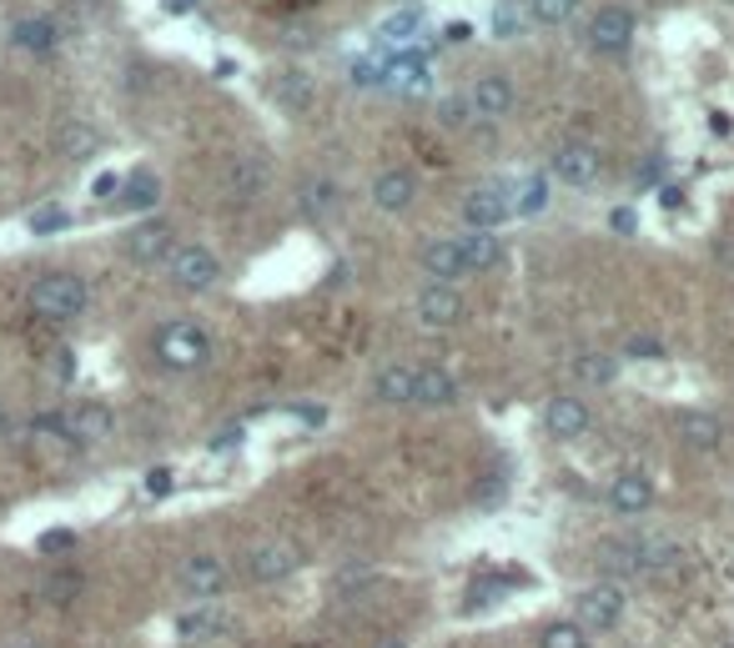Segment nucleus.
Returning a JSON list of instances; mask_svg holds the SVG:
<instances>
[{
	"mask_svg": "<svg viewBox=\"0 0 734 648\" xmlns=\"http://www.w3.org/2000/svg\"><path fill=\"white\" fill-rule=\"evenodd\" d=\"M31 312L41 322H76L86 312V282L76 272H45L31 286Z\"/></svg>",
	"mask_w": 734,
	"mask_h": 648,
	"instance_id": "nucleus-1",
	"label": "nucleus"
},
{
	"mask_svg": "<svg viewBox=\"0 0 734 648\" xmlns=\"http://www.w3.org/2000/svg\"><path fill=\"white\" fill-rule=\"evenodd\" d=\"M156 357H162V367H172V373H197V367L211 357V342L197 322H166V327L156 332Z\"/></svg>",
	"mask_w": 734,
	"mask_h": 648,
	"instance_id": "nucleus-2",
	"label": "nucleus"
},
{
	"mask_svg": "<svg viewBox=\"0 0 734 648\" xmlns=\"http://www.w3.org/2000/svg\"><path fill=\"white\" fill-rule=\"evenodd\" d=\"M619 618H624V588L619 583H593V588H583L579 594V618L573 624L583 628V634H603V628H614Z\"/></svg>",
	"mask_w": 734,
	"mask_h": 648,
	"instance_id": "nucleus-3",
	"label": "nucleus"
},
{
	"mask_svg": "<svg viewBox=\"0 0 734 648\" xmlns=\"http://www.w3.org/2000/svg\"><path fill=\"white\" fill-rule=\"evenodd\" d=\"M176 583H182V594L197 598V604H211V598L227 588V563L217 553H192L182 568H176Z\"/></svg>",
	"mask_w": 734,
	"mask_h": 648,
	"instance_id": "nucleus-4",
	"label": "nucleus"
},
{
	"mask_svg": "<svg viewBox=\"0 0 734 648\" xmlns=\"http://www.w3.org/2000/svg\"><path fill=\"white\" fill-rule=\"evenodd\" d=\"M217 276H221V262L207 247H176L172 252V282L182 292H207V286H217Z\"/></svg>",
	"mask_w": 734,
	"mask_h": 648,
	"instance_id": "nucleus-5",
	"label": "nucleus"
},
{
	"mask_svg": "<svg viewBox=\"0 0 734 648\" xmlns=\"http://www.w3.org/2000/svg\"><path fill=\"white\" fill-rule=\"evenodd\" d=\"M458 217L468 221L473 231H494V227H504V221L514 217V197H508V191H498V187H478V191H468V197H463Z\"/></svg>",
	"mask_w": 734,
	"mask_h": 648,
	"instance_id": "nucleus-6",
	"label": "nucleus"
},
{
	"mask_svg": "<svg viewBox=\"0 0 734 648\" xmlns=\"http://www.w3.org/2000/svg\"><path fill=\"white\" fill-rule=\"evenodd\" d=\"M297 563H302V553L292 548V543H262V548H252L247 553V578L252 583H282V578H292L297 573Z\"/></svg>",
	"mask_w": 734,
	"mask_h": 648,
	"instance_id": "nucleus-7",
	"label": "nucleus"
},
{
	"mask_svg": "<svg viewBox=\"0 0 734 648\" xmlns=\"http://www.w3.org/2000/svg\"><path fill=\"white\" fill-rule=\"evenodd\" d=\"M589 41H593V51H603V55L629 51V41H634V11H624V6H603V11L593 15V25H589Z\"/></svg>",
	"mask_w": 734,
	"mask_h": 648,
	"instance_id": "nucleus-8",
	"label": "nucleus"
},
{
	"mask_svg": "<svg viewBox=\"0 0 734 648\" xmlns=\"http://www.w3.org/2000/svg\"><path fill=\"white\" fill-rule=\"evenodd\" d=\"M554 176H559L564 187H579V191L593 187V181H599V151L583 142L559 146V151H554Z\"/></svg>",
	"mask_w": 734,
	"mask_h": 648,
	"instance_id": "nucleus-9",
	"label": "nucleus"
},
{
	"mask_svg": "<svg viewBox=\"0 0 734 648\" xmlns=\"http://www.w3.org/2000/svg\"><path fill=\"white\" fill-rule=\"evenodd\" d=\"M544 428L559 442L583 438V432H589V407H583V397H554V403L544 407Z\"/></svg>",
	"mask_w": 734,
	"mask_h": 648,
	"instance_id": "nucleus-10",
	"label": "nucleus"
},
{
	"mask_svg": "<svg viewBox=\"0 0 734 648\" xmlns=\"http://www.w3.org/2000/svg\"><path fill=\"white\" fill-rule=\"evenodd\" d=\"M609 508H614L619 518L649 513V508H654V483H649L644 473H619L614 483H609Z\"/></svg>",
	"mask_w": 734,
	"mask_h": 648,
	"instance_id": "nucleus-11",
	"label": "nucleus"
},
{
	"mask_svg": "<svg viewBox=\"0 0 734 648\" xmlns=\"http://www.w3.org/2000/svg\"><path fill=\"white\" fill-rule=\"evenodd\" d=\"M61 422H66V438L76 442V448H86V442H101L111 432V407L81 403V407H71V412H61Z\"/></svg>",
	"mask_w": 734,
	"mask_h": 648,
	"instance_id": "nucleus-12",
	"label": "nucleus"
},
{
	"mask_svg": "<svg viewBox=\"0 0 734 648\" xmlns=\"http://www.w3.org/2000/svg\"><path fill=\"white\" fill-rule=\"evenodd\" d=\"M11 45L15 51H31V55H55L61 45V25L51 15H25V21L11 25Z\"/></svg>",
	"mask_w": 734,
	"mask_h": 648,
	"instance_id": "nucleus-13",
	"label": "nucleus"
},
{
	"mask_svg": "<svg viewBox=\"0 0 734 648\" xmlns=\"http://www.w3.org/2000/svg\"><path fill=\"white\" fill-rule=\"evenodd\" d=\"M417 317H423L427 327H453V322L463 317V297L453 286L433 282L427 292H417Z\"/></svg>",
	"mask_w": 734,
	"mask_h": 648,
	"instance_id": "nucleus-14",
	"label": "nucleus"
},
{
	"mask_svg": "<svg viewBox=\"0 0 734 648\" xmlns=\"http://www.w3.org/2000/svg\"><path fill=\"white\" fill-rule=\"evenodd\" d=\"M172 227L166 221H142V227L126 237V257L132 262H162V257H172Z\"/></svg>",
	"mask_w": 734,
	"mask_h": 648,
	"instance_id": "nucleus-15",
	"label": "nucleus"
},
{
	"mask_svg": "<svg viewBox=\"0 0 734 648\" xmlns=\"http://www.w3.org/2000/svg\"><path fill=\"white\" fill-rule=\"evenodd\" d=\"M458 397V383L443 367H413V403L423 407H448Z\"/></svg>",
	"mask_w": 734,
	"mask_h": 648,
	"instance_id": "nucleus-16",
	"label": "nucleus"
},
{
	"mask_svg": "<svg viewBox=\"0 0 734 648\" xmlns=\"http://www.w3.org/2000/svg\"><path fill=\"white\" fill-rule=\"evenodd\" d=\"M473 111L488 116V122L508 116V111H514V81L508 76H483L478 86H473Z\"/></svg>",
	"mask_w": 734,
	"mask_h": 648,
	"instance_id": "nucleus-17",
	"label": "nucleus"
},
{
	"mask_svg": "<svg viewBox=\"0 0 734 648\" xmlns=\"http://www.w3.org/2000/svg\"><path fill=\"white\" fill-rule=\"evenodd\" d=\"M644 558H649V539H619L603 548V568L619 573V578H644Z\"/></svg>",
	"mask_w": 734,
	"mask_h": 648,
	"instance_id": "nucleus-18",
	"label": "nucleus"
},
{
	"mask_svg": "<svg viewBox=\"0 0 734 648\" xmlns=\"http://www.w3.org/2000/svg\"><path fill=\"white\" fill-rule=\"evenodd\" d=\"M423 266H427V276L433 282H458L463 272H468V262H463V247L458 242H427L423 247Z\"/></svg>",
	"mask_w": 734,
	"mask_h": 648,
	"instance_id": "nucleus-19",
	"label": "nucleus"
},
{
	"mask_svg": "<svg viewBox=\"0 0 734 648\" xmlns=\"http://www.w3.org/2000/svg\"><path fill=\"white\" fill-rule=\"evenodd\" d=\"M417 197V181L407 171H383L373 181V201H378V211H403L407 201Z\"/></svg>",
	"mask_w": 734,
	"mask_h": 648,
	"instance_id": "nucleus-20",
	"label": "nucleus"
},
{
	"mask_svg": "<svg viewBox=\"0 0 734 648\" xmlns=\"http://www.w3.org/2000/svg\"><path fill=\"white\" fill-rule=\"evenodd\" d=\"M156 201H162V181H156V171H132L126 181H121V207L126 211H152Z\"/></svg>",
	"mask_w": 734,
	"mask_h": 648,
	"instance_id": "nucleus-21",
	"label": "nucleus"
},
{
	"mask_svg": "<svg viewBox=\"0 0 734 648\" xmlns=\"http://www.w3.org/2000/svg\"><path fill=\"white\" fill-rule=\"evenodd\" d=\"M680 438L690 442L694 452H714V448H720V438H724V428H720L714 412H684V418H680Z\"/></svg>",
	"mask_w": 734,
	"mask_h": 648,
	"instance_id": "nucleus-22",
	"label": "nucleus"
},
{
	"mask_svg": "<svg viewBox=\"0 0 734 648\" xmlns=\"http://www.w3.org/2000/svg\"><path fill=\"white\" fill-rule=\"evenodd\" d=\"M463 262H468V272H488V266H498V257H504V247H498L494 231H473V237H463Z\"/></svg>",
	"mask_w": 734,
	"mask_h": 648,
	"instance_id": "nucleus-23",
	"label": "nucleus"
},
{
	"mask_svg": "<svg viewBox=\"0 0 734 648\" xmlns=\"http://www.w3.org/2000/svg\"><path fill=\"white\" fill-rule=\"evenodd\" d=\"M373 393L383 397V403H413V367H383Z\"/></svg>",
	"mask_w": 734,
	"mask_h": 648,
	"instance_id": "nucleus-24",
	"label": "nucleus"
},
{
	"mask_svg": "<svg viewBox=\"0 0 734 648\" xmlns=\"http://www.w3.org/2000/svg\"><path fill=\"white\" fill-rule=\"evenodd\" d=\"M619 363L614 357H603V352H583V357H573V377L589 387H603V383H614Z\"/></svg>",
	"mask_w": 734,
	"mask_h": 648,
	"instance_id": "nucleus-25",
	"label": "nucleus"
},
{
	"mask_svg": "<svg viewBox=\"0 0 734 648\" xmlns=\"http://www.w3.org/2000/svg\"><path fill=\"white\" fill-rule=\"evenodd\" d=\"M548 207V181L544 176H524L514 191V217H538Z\"/></svg>",
	"mask_w": 734,
	"mask_h": 648,
	"instance_id": "nucleus-26",
	"label": "nucleus"
},
{
	"mask_svg": "<svg viewBox=\"0 0 734 648\" xmlns=\"http://www.w3.org/2000/svg\"><path fill=\"white\" fill-rule=\"evenodd\" d=\"M217 628H221V614H217V608H207V604L176 618V634H182V638H207V634H217Z\"/></svg>",
	"mask_w": 734,
	"mask_h": 648,
	"instance_id": "nucleus-27",
	"label": "nucleus"
},
{
	"mask_svg": "<svg viewBox=\"0 0 734 648\" xmlns=\"http://www.w3.org/2000/svg\"><path fill=\"white\" fill-rule=\"evenodd\" d=\"M302 201H308V211H312V217H328V211H338L342 187H338V181H328V176H322V181H312V187H308V197H302Z\"/></svg>",
	"mask_w": 734,
	"mask_h": 648,
	"instance_id": "nucleus-28",
	"label": "nucleus"
},
{
	"mask_svg": "<svg viewBox=\"0 0 734 648\" xmlns=\"http://www.w3.org/2000/svg\"><path fill=\"white\" fill-rule=\"evenodd\" d=\"M538 648H589V638H583L579 624H548L538 634Z\"/></svg>",
	"mask_w": 734,
	"mask_h": 648,
	"instance_id": "nucleus-29",
	"label": "nucleus"
},
{
	"mask_svg": "<svg viewBox=\"0 0 734 648\" xmlns=\"http://www.w3.org/2000/svg\"><path fill=\"white\" fill-rule=\"evenodd\" d=\"M579 11V0H534V21L538 25H564Z\"/></svg>",
	"mask_w": 734,
	"mask_h": 648,
	"instance_id": "nucleus-30",
	"label": "nucleus"
},
{
	"mask_svg": "<svg viewBox=\"0 0 734 648\" xmlns=\"http://www.w3.org/2000/svg\"><path fill=\"white\" fill-rule=\"evenodd\" d=\"M417 25H423V6H407V11L387 15V21H383V35H387V41H403V35H413Z\"/></svg>",
	"mask_w": 734,
	"mask_h": 648,
	"instance_id": "nucleus-31",
	"label": "nucleus"
},
{
	"mask_svg": "<svg viewBox=\"0 0 734 648\" xmlns=\"http://www.w3.org/2000/svg\"><path fill=\"white\" fill-rule=\"evenodd\" d=\"M66 227H71V211H66V207H41V211L31 217V231H35V237H51V231H66Z\"/></svg>",
	"mask_w": 734,
	"mask_h": 648,
	"instance_id": "nucleus-32",
	"label": "nucleus"
},
{
	"mask_svg": "<svg viewBox=\"0 0 734 648\" xmlns=\"http://www.w3.org/2000/svg\"><path fill=\"white\" fill-rule=\"evenodd\" d=\"M262 181H267V176H262V161H241V166H237V176H231V187H237L241 197L262 191Z\"/></svg>",
	"mask_w": 734,
	"mask_h": 648,
	"instance_id": "nucleus-33",
	"label": "nucleus"
},
{
	"mask_svg": "<svg viewBox=\"0 0 734 648\" xmlns=\"http://www.w3.org/2000/svg\"><path fill=\"white\" fill-rule=\"evenodd\" d=\"M76 594H81V578H76V573H55V578L45 583V598H51V604H71Z\"/></svg>",
	"mask_w": 734,
	"mask_h": 648,
	"instance_id": "nucleus-34",
	"label": "nucleus"
},
{
	"mask_svg": "<svg viewBox=\"0 0 734 648\" xmlns=\"http://www.w3.org/2000/svg\"><path fill=\"white\" fill-rule=\"evenodd\" d=\"M96 132L91 126H66V156H91L96 151Z\"/></svg>",
	"mask_w": 734,
	"mask_h": 648,
	"instance_id": "nucleus-35",
	"label": "nucleus"
},
{
	"mask_svg": "<svg viewBox=\"0 0 734 648\" xmlns=\"http://www.w3.org/2000/svg\"><path fill=\"white\" fill-rule=\"evenodd\" d=\"M277 86H282V101H287V106H308V101H312V81H308V76H282Z\"/></svg>",
	"mask_w": 734,
	"mask_h": 648,
	"instance_id": "nucleus-36",
	"label": "nucleus"
},
{
	"mask_svg": "<svg viewBox=\"0 0 734 648\" xmlns=\"http://www.w3.org/2000/svg\"><path fill=\"white\" fill-rule=\"evenodd\" d=\"M146 493H152V498L172 493V468H152V473H146Z\"/></svg>",
	"mask_w": 734,
	"mask_h": 648,
	"instance_id": "nucleus-37",
	"label": "nucleus"
},
{
	"mask_svg": "<svg viewBox=\"0 0 734 648\" xmlns=\"http://www.w3.org/2000/svg\"><path fill=\"white\" fill-rule=\"evenodd\" d=\"M629 357H664V347H659L654 337H629Z\"/></svg>",
	"mask_w": 734,
	"mask_h": 648,
	"instance_id": "nucleus-38",
	"label": "nucleus"
},
{
	"mask_svg": "<svg viewBox=\"0 0 734 648\" xmlns=\"http://www.w3.org/2000/svg\"><path fill=\"white\" fill-rule=\"evenodd\" d=\"M609 227H614V231H624V237H634V227H639V221H634V211H629V207H619L614 217H609Z\"/></svg>",
	"mask_w": 734,
	"mask_h": 648,
	"instance_id": "nucleus-39",
	"label": "nucleus"
},
{
	"mask_svg": "<svg viewBox=\"0 0 734 648\" xmlns=\"http://www.w3.org/2000/svg\"><path fill=\"white\" fill-rule=\"evenodd\" d=\"M71 543H76V539H71V533H45V539H41V548H45V553H61V548H71Z\"/></svg>",
	"mask_w": 734,
	"mask_h": 648,
	"instance_id": "nucleus-40",
	"label": "nucleus"
},
{
	"mask_svg": "<svg viewBox=\"0 0 734 648\" xmlns=\"http://www.w3.org/2000/svg\"><path fill=\"white\" fill-rule=\"evenodd\" d=\"M111 191H121L116 176H96V181H91V197H111Z\"/></svg>",
	"mask_w": 734,
	"mask_h": 648,
	"instance_id": "nucleus-41",
	"label": "nucleus"
},
{
	"mask_svg": "<svg viewBox=\"0 0 734 648\" xmlns=\"http://www.w3.org/2000/svg\"><path fill=\"white\" fill-rule=\"evenodd\" d=\"M468 116V101H443V122H463Z\"/></svg>",
	"mask_w": 734,
	"mask_h": 648,
	"instance_id": "nucleus-42",
	"label": "nucleus"
},
{
	"mask_svg": "<svg viewBox=\"0 0 734 648\" xmlns=\"http://www.w3.org/2000/svg\"><path fill=\"white\" fill-rule=\"evenodd\" d=\"M71 367H76V363H71V352H55V377H61V383L71 377Z\"/></svg>",
	"mask_w": 734,
	"mask_h": 648,
	"instance_id": "nucleus-43",
	"label": "nucleus"
},
{
	"mask_svg": "<svg viewBox=\"0 0 734 648\" xmlns=\"http://www.w3.org/2000/svg\"><path fill=\"white\" fill-rule=\"evenodd\" d=\"M659 176H664V161H649V166H644V176H639V181H644V187H654Z\"/></svg>",
	"mask_w": 734,
	"mask_h": 648,
	"instance_id": "nucleus-44",
	"label": "nucleus"
},
{
	"mask_svg": "<svg viewBox=\"0 0 734 648\" xmlns=\"http://www.w3.org/2000/svg\"><path fill=\"white\" fill-rule=\"evenodd\" d=\"M659 201H664V207H680L684 191H680V187H664V191H659Z\"/></svg>",
	"mask_w": 734,
	"mask_h": 648,
	"instance_id": "nucleus-45",
	"label": "nucleus"
},
{
	"mask_svg": "<svg viewBox=\"0 0 734 648\" xmlns=\"http://www.w3.org/2000/svg\"><path fill=\"white\" fill-rule=\"evenodd\" d=\"M710 126H714V132H720V136H730V116H724V111H714V116H710Z\"/></svg>",
	"mask_w": 734,
	"mask_h": 648,
	"instance_id": "nucleus-46",
	"label": "nucleus"
},
{
	"mask_svg": "<svg viewBox=\"0 0 734 648\" xmlns=\"http://www.w3.org/2000/svg\"><path fill=\"white\" fill-rule=\"evenodd\" d=\"M192 11V0H166V15H187Z\"/></svg>",
	"mask_w": 734,
	"mask_h": 648,
	"instance_id": "nucleus-47",
	"label": "nucleus"
},
{
	"mask_svg": "<svg viewBox=\"0 0 734 648\" xmlns=\"http://www.w3.org/2000/svg\"><path fill=\"white\" fill-rule=\"evenodd\" d=\"M6 422H11V412H6V403H0V432H6Z\"/></svg>",
	"mask_w": 734,
	"mask_h": 648,
	"instance_id": "nucleus-48",
	"label": "nucleus"
},
{
	"mask_svg": "<svg viewBox=\"0 0 734 648\" xmlns=\"http://www.w3.org/2000/svg\"><path fill=\"white\" fill-rule=\"evenodd\" d=\"M21 648H25V644H21Z\"/></svg>",
	"mask_w": 734,
	"mask_h": 648,
	"instance_id": "nucleus-49",
	"label": "nucleus"
}]
</instances>
